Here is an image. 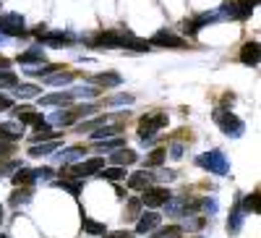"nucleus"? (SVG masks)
<instances>
[{
    "label": "nucleus",
    "instance_id": "nucleus-1",
    "mask_svg": "<svg viewBox=\"0 0 261 238\" xmlns=\"http://www.w3.org/2000/svg\"><path fill=\"white\" fill-rule=\"evenodd\" d=\"M84 42L89 47H97V50H105V47H128V50H136V53H146L151 50L149 39H139L130 32H123V29H107V32H97V34H89L84 37Z\"/></svg>",
    "mask_w": 261,
    "mask_h": 238
},
{
    "label": "nucleus",
    "instance_id": "nucleus-2",
    "mask_svg": "<svg viewBox=\"0 0 261 238\" xmlns=\"http://www.w3.org/2000/svg\"><path fill=\"white\" fill-rule=\"evenodd\" d=\"M212 121L220 126V131L225 134V136H232V139H238V136H243V131H246V123L238 118L232 110H214L212 113Z\"/></svg>",
    "mask_w": 261,
    "mask_h": 238
},
{
    "label": "nucleus",
    "instance_id": "nucleus-3",
    "mask_svg": "<svg viewBox=\"0 0 261 238\" xmlns=\"http://www.w3.org/2000/svg\"><path fill=\"white\" fill-rule=\"evenodd\" d=\"M196 165L214 173V176H230V162L225 157V152H220V149H212V152H204L196 157Z\"/></svg>",
    "mask_w": 261,
    "mask_h": 238
},
{
    "label": "nucleus",
    "instance_id": "nucleus-4",
    "mask_svg": "<svg viewBox=\"0 0 261 238\" xmlns=\"http://www.w3.org/2000/svg\"><path fill=\"white\" fill-rule=\"evenodd\" d=\"M34 34H37V39L45 47H68V45H73V39H76L71 32H50L45 24L34 27Z\"/></svg>",
    "mask_w": 261,
    "mask_h": 238
},
{
    "label": "nucleus",
    "instance_id": "nucleus-5",
    "mask_svg": "<svg viewBox=\"0 0 261 238\" xmlns=\"http://www.w3.org/2000/svg\"><path fill=\"white\" fill-rule=\"evenodd\" d=\"M167 126V113L162 110H154V113H146L141 121H139V139H154L157 131H162V128Z\"/></svg>",
    "mask_w": 261,
    "mask_h": 238
},
{
    "label": "nucleus",
    "instance_id": "nucleus-6",
    "mask_svg": "<svg viewBox=\"0 0 261 238\" xmlns=\"http://www.w3.org/2000/svg\"><path fill=\"white\" fill-rule=\"evenodd\" d=\"M0 32H3L8 39L11 37H27V21L21 13L8 11V13H0Z\"/></svg>",
    "mask_w": 261,
    "mask_h": 238
},
{
    "label": "nucleus",
    "instance_id": "nucleus-7",
    "mask_svg": "<svg viewBox=\"0 0 261 238\" xmlns=\"http://www.w3.org/2000/svg\"><path fill=\"white\" fill-rule=\"evenodd\" d=\"M149 45H151V47H172V50H186V47H188V42H186L180 34H175V32L160 29V32L151 34Z\"/></svg>",
    "mask_w": 261,
    "mask_h": 238
},
{
    "label": "nucleus",
    "instance_id": "nucleus-8",
    "mask_svg": "<svg viewBox=\"0 0 261 238\" xmlns=\"http://www.w3.org/2000/svg\"><path fill=\"white\" fill-rule=\"evenodd\" d=\"M105 168V157H89L81 165H71L68 173H63V178H89L94 173H99Z\"/></svg>",
    "mask_w": 261,
    "mask_h": 238
},
{
    "label": "nucleus",
    "instance_id": "nucleus-9",
    "mask_svg": "<svg viewBox=\"0 0 261 238\" xmlns=\"http://www.w3.org/2000/svg\"><path fill=\"white\" fill-rule=\"evenodd\" d=\"M217 21H222L220 18V13H199V16H193V18H186L183 21V34H188V37H193V34H199L204 27H209V24H217Z\"/></svg>",
    "mask_w": 261,
    "mask_h": 238
},
{
    "label": "nucleus",
    "instance_id": "nucleus-10",
    "mask_svg": "<svg viewBox=\"0 0 261 238\" xmlns=\"http://www.w3.org/2000/svg\"><path fill=\"white\" fill-rule=\"evenodd\" d=\"M170 197H172L170 188H165V186H149V188H144L141 204H144V207H149V209H157V207H162Z\"/></svg>",
    "mask_w": 261,
    "mask_h": 238
},
{
    "label": "nucleus",
    "instance_id": "nucleus-11",
    "mask_svg": "<svg viewBox=\"0 0 261 238\" xmlns=\"http://www.w3.org/2000/svg\"><path fill=\"white\" fill-rule=\"evenodd\" d=\"M165 212L167 215H188V212H193V209H199V202H188V197H170L165 204Z\"/></svg>",
    "mask_w": 261,
    "mask_h": 238
},
{
    "label": "nucleus",
    "instance_id": "nucleus-12",
    "mask_svg": "<svg viewBox=\"0 0 261 238\" xmlns=\"http://www.w3.org/2000/svg\"><path fill=\"white\" fill-rule=\"evenodd\" d=\"M13 115L18 118V123H21V126H37V123L45 121V118H42V113H39V110H34L32 105H18L16 110H13Z\"/></svg>",
    "mask_w": 261,
    "mask_h": 238
},
{
    "label": "nucleus",
    "instance_id": "nucleus-13",
    "mask_svg": "<svg viewBox=\"0 0 261 238\" xmlns=\"http://www.w3.org/2000/svg\"><path fill=\"white\" fill-rule=\"evenodd\" d=\"M16 60L21 63V66H39V63H45V47H42V45H32L24 53H18Z\"/></svg>",
    "mask_w": 261,
    "mask_h": 238
},
{
    "label": "nucleus",
    "instance_id": "nucleus-14",
    "mask_svg": "<svg viewBox=\"0 0 261 238\" xmlns=\"http://www.w3.org/2000/svg\"><path fill=\"white\" fill-rule=\"evenodd\" d=\"M160 220H162V215H157L154 209L141 212L139 218H136V233H149V230H157V228H160Z\"/></svg>",
    "mask_w": 261,
    "mask_h": 238
},
{
    "label": "nucleus",
    "instance_id": "nucleus-15",
    "mask_svg": "<svg viewBox=\"0 0 261 238\" xmlns=\"http://www.w3.org/2000/svg\"><path fill=\"white\" fill-rule=\"evenodd\" d=\"M21 136H24V126H21L18 121H3L0 123V141H18Z\"/></svg>",
    "mask_w": 261,
    "mask_h": 238
},
{
    "label": "nucleus",
    "instance_id": "nucleus-16",
    "mask_svg": "<svg viewBox=\"0 0 261 238\" xmlns=\"http://www.w3.org/2000/svg\"><path fill=\"white\" fill-rule=\"evenodd\" d=\"M123 131V123L120 121H115V123H102L97 131H92L89 134V139L92 141H102V139H110V136H118Z\"/></svg>",
    "mask_w": 261,
    "mask_h": 238
},
{
    "label": "nucleus",
    "instance_id": "nucleus-17",
    "mask_svg": "<svg viewBox=\"0 0 261 238\" xmlns=\"http://www.w3.org/2000/svg\"><path fill=\"white\" fill-rule=\"evenodd\" d=\"M86 81L94 84V86H105V89H110V86H120L123 84V76L120 74H94V76H86Z\"/></svg>",
    "mask_w": 261,
    "mask_h": 238
},
{
    "label": "nucleus",
    "instance_id": "nucleus-18",
    "mask_svg": "<svg viewBox=\"0 0 261 238\" xmlns=\"http://www.w3.org/2000/svg\"><path fill=\"white\" fill-rule=\"evenodd\" d=\"M60 147V139H47V141H37V144H32L29 147V157H47V155H53L55 149Z\"/></svg>",
    "mask_w": 261,
    "mask_h": 238
},
{
    "label": "nucleus",
    "instance_id": "nucleus-19",
    "mask_svg": "<svg viewBox=\"0 0 261 238\" xmlns=\"http://www.w3.org/2000/svg\"><path fill=\"white\" fill-rule=\"evenodd\" d=\"M34 131H37V134H32V144H37V141H47V139H60V134L53 131V123H47V121L37 123V126H34Z\"/></svg>",
    "mask_w": 261,
    "mask_h": 238
},
{
    "label": "nucleus",
    "instance_id": "nucleus-20",
    "mask_svg": "<svg viewBox=\"0 0 261 238\" xmlns=\"http://www.w3.org/2000/svg\"><path fill=\"white\" fill-rule=\"evenodd\" d=\"M113 165H120V168H128V165H134L136 160H139V155L134 152V149H128V147H120V149H115L113 152Z\"/></svg>",
    "mask_w": 261,
    "mask_h": 238
},
{
    "label": "nucleus",
    "instance_id": "nucleus-21",
    "mask_svg": "<svg viewBox=\"0 0 261 238\" xmlns=\"http://www.w3.org/2000/svg\"><path fill=\"white\" fill-rule=\"evenodd\" d=\"M241 63L243 66H251V68L258 66V42H246L241 50Z\"/></svg>",
    "mask_w": 261,
    "mask_h": 238
},
{
    "label": "nucleus",
    "instance_id": "nucleus-22",
    "mask_svg": "<svg viewBox=\"0 0 261 238\" xmlns=\"http://www.w3.org/2000/svg\"><path fill=\"white\" fill-rule=\"evenodd\" d=\"M73 79H76L73 71H63V68H58V71H53L50 76H45V84H50V86H68Z\"/></svg>",
    "mask_w": 261,
    "mask_h": 238
},
{
    "label": "nucleus",
    "instance_id": "nucleus-23",
    "mask_svg": "<svg viewBox=\"0 0 261 238\" xmlns=\"http://www.w3.org/2000/svg\"><path fill=\"white\" fill-rule=\"evenodd\" d=\"M125 186H128L130 191H144V188L151 186V176H149L146 170H144V173H134V176H128Z\"/></svg>",
    "mask_w": 261,
    "mask_h": 238
},
{
    "label": "nucleus",
    "instance_id": "nucleus-24",
    "mask_svg": "<svg viewBox=\"0 0 261 238\" xmlns=\"http://www.w3.org/2000/svg\"><path fill=\"white\" fill-rule=\"evenodd\" d=\"M241 225H243V209H241V199H235L230 220H227V230L230 233H241Z\"/></svg>",
    "mask_w": 261,
    "mask_h": 238
},
{
    "label": "nucleus",
    "instance_id": "nucleus-25",
    "mask_svg": "<svg viewBox=\"0 0 261 238\" xmlns=\"http://www.w3.org/2000/svg\"><path fill=\"white\" fill-rule=\"evenodd\" d=\"M81 225H84V233H86V235H105V230H107L105 223L92 220L89 215H81Z\"/></svg>",
    "mask_w": 261,
    "mask_h": 238
},
{
    "label": "nucleus",
    "instance_id": "nucleus-26",
    "mask_svg": "<svg viewBox=\"0 0 261 238\" xmlns=\"http://www.w3.org/2000/svg\"><path fill=\"white\" fill-rule=\"evenodd\" d=\"M76 121H79V115L73 113V107H71V110H55L50 115V123H55V126H71Z\"/></svg>",
    "mask_w": 261,
    "mask_h": 238
},
{
    "label": "nucleus",
    "instance_id": "nucleus-27",
    "mask_svg": "<svg viewBox=\"0 0 261 238\" xmlns=\"http://www.w3.org/2000/svg\"><path fill=\"white\" fill-rule=\"evenodd\" d=\"M84 155H86V149H84V147H68L65 152L58 155V160H60V165H71V162L81 160Z\"/></svg>",
    "mask_w": 261,
    "mask_h": 238
},
{
    "label": "nucleus",
    "instance_id": "nucleus-28",
    "mask_svg": "<svg viewBox=\"0 0 261 238\" xmlns=\"http://www.w3.org/2000/svg\"><path fill=\"white\" fill-rule=\"evenodd\" d=\"M73 97L71 92H60V94H39V105H68Z\"/></svg>",
    "mask_w": 261,
    "mask_h": 238
},
{
    "label": "nucleus",
    "instance_id": "nucleus-29",
    "mask_svg": "<svg viewBox=\"0 0 261 238\" xmlns=\"http://www.w3.org/2000/svg\"><path fill=\"white\" fill-rule=\"evenodd\" d=\"M165 160H167V149H151L144 160V168H160Z\"/></svg>",
    "mask_w": 261,
    "mask_h": 238
},
{
    "label": "nucleus",
    "instance_id": "nucleus-30",
    "mask_svg": "<svg viewBox=\"0 0 261 238\" xmlns=\"http://www.w3.org/2000/svg\"><path fill=\"white\" fill-rule=\"evenodd\" d=\"M120 147H125V139L123 136H110V139H102V141H97V149L99 152H115V149H120Z\"/></svg>",
    "mask_w": 261,
    "mask_h": 238
},
{
    "label": "nucleus",
    "instance_id": "nucleus-31",
    "mask_svg": "<svg viewBox=\"0 0 261 238\" xmlns=\"http://www.w3.org/2000/svg\"><path fill=\"white\" fill-rule=\"evenodd\" d=\"M99 176H102L105 181H123V178H125V168H120V165L102 168V170H99Z\"/></svg>",
    "mask_w": 261,
    "mask_h": 238
},
{
    "label": "nucleus",
    "instance_id": "nucleus-32",
    "mask_svg": "<svg viewBox=\"0 0 261 238\" xmlns=\"http://www.w3.org/2000/svg\"><path fill=\"white\" fill-rule=\"evenodd\" d=\"M18 86V76L8 68H0V89H16Z\"/></svg>",
    "mask_w": 261,
    "mask_h": 238
},
{
    "label": "nucleus",
    "instance_id": "nucleus-33",
    "mask_svg": "<svg viewBox=\"0 0 261 238\" xmlns=\"http://www.w3.org/2000/svg\"><path fill=\"white\" fill-rule=\"evenodd\" d=\"M21 100H29V97H39V86L37 84H18L13 89Z\"/></svg>",
    "mask_w": 261,
    "mask_h": 238
},
{
    "label": "nucleus",
    "instance_id": "nucleus-34",
    "mask_svg": "<svg viewBox=\"0 0 261 238\" xmlns=\"http://www.w3.org/2000/svg\"><path fill=\"white\" fill-rule=\"evenodd\" d=\"M13 183L16 186H32L34 183V173L29 168H18V173L13 176Z\"/></svg>",
    "mask_w": 261,
    "mask_h": 238
},
{
    "label": "nucleus",
    "instance_id": "nucleus-35",
    "mask_svg": "<svg viewBox=\"0 0 261 238\" xmlns=\"http://www.w3.org/2000/svg\"><path fill=\"white\" fill-rule=\"evenodd\" d=\"M241 209H243V215H256L258 212V191H253L251 197H246L241 202Z\"/></svg>",
    "mask_w": 261,
    "mask_h": 238
},
{
    "label": "nucleus",
    "instance_id": "nucleus-36",
    "mask_svg": "<svg viewBox=\"0 0 261 238\" xmlns=\"http://www.w3.org/2000/svg\"><path fill=\"white\" fill-rule=\"evenodd\" d=\"M32 199V191L29 188H16L11 194V207H21V204H27Z\"/></svg>",
    "mask_w": 261,
    "mask_h": 238
},
{
    "label": "nucleus",
    "instance_id": "nucleus-37",
    "mask_svg": "<svg viewBox=\"0 0 261 238\" xmlns=\"http://www.w3.org/2000/svg\"><path fill=\"white\" fill-rule=\"evenodd\" d=\"M141 199H128V207H125V215H123V220H136L139 215H141Z\"/></svg>",
    "mask_w": 261,
    "mask_h": 238
},
{
    "label": "nucleus",
    "instance_id": "nucleus-38",
    "mask_svg": "<svg viewBox=\"0 0 261 238\" xmlns=\"http://www.w3.org/2000/svg\"><path fill=\"white\" fill-rule=\"evenodd\" d=\"M130 102H134V94H125V92H120V94H113V97H107V100H105V105H107V107L130 105Z\"/></svg>",
    "mask_w": 261,
    "mask_h": 238
},
{
    "label": "nucleus",
    "instance_id": "nucleus-39",
    "mask_svg": "<svg viewBox=\"0 0 261 238\" xmlns=\"http://www.w3.org/2000/svg\"><path fill=\"white\" fill-rule=\"evenodd\" d=\"M180 235H183L180 225H170V228H160L157 235H151V238H180Z\"/></svg>",
    "mask_w": 261,
    "mask_h": 238
},
{
    "label": "nucleus",
    "instance_id": "nucleus-40",
    "mask_svg": "<svg viewBox=\"0 0 261 238\" xmlns=\"http://www.w3.org/2000/svg\"><path fill=\"white\" fill-rule=\"evenodd\" d=\"M99 110V105H94V102H86V105H79V107H73V113L79 115V118H86V115H94Z\"/></svg>",
    "mask_w": 261,
    "mask_h": 238
},
{
    "label": "nucleus",
    "instance_id": "nucleus-41",
    "mask_svg": "<svg viewBox=\"0 0 261 238\" xmlns=\"http://www.w3.org/2000/svg\"><path fill=\"white\" fill-rule=\"evenodd\" d=\"M32 173H34V181H53L55 178V170L53 168H37Z\"/></svg>",
    "mask_w": 261,
    "mask_h": 238
},
{
    "label": "nucleus",
    "instance_id": "nucleus-42",
    "mask_svg": "<svg viewBox=\"0 0 261 238\" xmlns=\"http://www.w3.org/2000/svg\"><path fill=\"white\" fill-rule=\"evenodd\" d=\"M204 225V218H191V215H186V223L180 225L183 230H199Z\"/></svg>",
    "mask_w": 261,
    "mask_h": 238
},
{
    "label": "nucleus",
    "instance_id": "nucleus-43",
    "mask_svg": "<svg viewBox=\"0 0 261 238\" xmlns=\"http://www.w3.org/2000/svg\"><path fill=\"white\" fill-rule=\"evenodd\" d=\"M149 176H151V181H160V183H170L172 178H175V173H172V170H157V173H149Z\"/></svg>",
    "mask_w": 261,
    "mask_h": 238
},
{
    "label": "nucleus",
    "instance_id": "nucleus-44",
    "mask_svg": "<svg viewBox=\"0 0 261 238\" xmlns=\"http://www.w3.org/2000/svg\"><path fill=\"white\" fill-rule=\"evenodd\" d=\"M199 207H201L206 215H214V212H217V199H214V197H206V199L199 202Z\"/></svg>",
    "mask_w": 261,
    "mask_h": 238
},
{
    "label": "nucleus",
    "instance_id": "nucleus-45",
    "mask_svg": "<svg viewBox=\"0 0 261 238\" xmlns=\"http://www.w3.org/2000/svg\"><path fill=\"white\" fill-rule=\"evenodd\" d=\"M183 152H186V147H183V144H170V157H172V160H180Z\"/></svg>",
    "mask_w": 261,
    "mask_h": 238
},
{
    "label": "nucleus",
    "instance_id": "nucleus-46",
    "mask_svg": "<svg viewBox=\"0 0 261 238\" xmlns=\"http://www.w3.org/2000/svg\"><path fill=\"white\" fill-rule=\"evenodd\" d=\"M13 152V144L11 141H0V160H8Z\"/></svg>",
    "mask_w": 261,
    "mask_h": 238
},
{
    "label": "nucleus",
    "instance_id": "nucleus-47",
    "mask_svg": "<svg viewBox=\"0 0 261 238\" xmlns=\"http://www.w3.org/2000/svg\"><path fill=\"white\" fill-rule=\"evenodd\" d=\"M105 238H134V233H128V230H115V233H107Z\"/></svg>",
    "mask_w": 261,
    "mask_h": 238
},
{
    "label": "nucleus",
    "instance_id": "nucleus-48",
    "mask_svg": "<svg viewBox=\"0 0 261 238\" xmlns=\"http://www.w3.org/2000/svg\"><path fill=\"white\" fill-rule=\"evenodd\" d=\"M13 168H18V162H6V165H0V176H6V173L13 170Z\"/></svg>",
    "mask_w": 261,
    "mask_h": 238
},
{
    "label": "nucleus",
    "instance_id": "nucleus-49",
    "mask_svg": "<svg viewBox=\"0 0 261 238\" xmlns=\"http://www.w3.org/2000/svg\"><path fill=\"white\" fill-rule=\"evenodd\" d=\"M11 66V60L8 58H3V55H0V68H8Z\"/></svg>",
    "mask_w": 261,
    "mask_h": 238
},
{
    "label": "nucleus",
    "instance_id": "nucleus-50",
    "mask_svg": "<svg viewBox=\"0 0 261 238\" xmlns=\"http://www.w3.org/2000/svg\"><path fill=\"white\" fill-rule=\"evenodd\" d=\"M0 223H3V204H0Z\"/></svg>",
    "mask_w": 261,
    "mask_h": 238
},
{
    "label": "nucleus",
    "instance_id": "nucleus-51",
    "mask_svg": "<svg viewBox=\"0 0 261 238\" xmlns=\"http://www.w3.org/2000/svg\"><path fill=\"white\" fill-rule=\"evenodd\" d=\"M0 238H8V235H0Z\"/></svg>",
    "mask_w": 261,
    "mask_h": 238
},
{
    "label": "nucleus",
    "instance_id": "nucleus-52",
    "mask_svg": "<svg viewBox=\"0 0 261 238\" xmlns=\"http://www.w3.org/2000/svg\"><path fill=\"white\" fill-rule=\"evenodd\" d=\"M196 238H201V235H196Z\"/></svg>",
    "mask_w": 261,
    "mask_h": 238
}]
</instances>
